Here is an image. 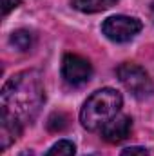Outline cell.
Listing matches in <instances>:
<instances>
[{"label":"cell","mask_w":154,"mask_h":156,"mask_svg":"<svg viewBox=\"0 0 154 156\" xmlns=\"http://www.w3.org/2000/svg\"><path fill=\"white\" fill-rule=\"evenodd\" d=\"M2 109L22 123L31 122L38 115L45 100L42 78L37 71H22L11 76L2 87Z\"/></svg>","instance_id":"1"},{"label":"cell","mask_w":154,"mask_h":156,"mask_svg":"<svg viewBox=\"0 0 154 156\" xmlns=\"http://www.w3.org/2000/svg\"><path fill=\"white\" fill-rule=\"evenodd\" d=\"M121 104L123 100L118 91L111 87L100 89L85 100L80 113V122L87 131H98L120 113Z\"/></svg>","instance_id":"2"},{"label":"cell","mask_w":154,"mask_h":156,"mask_svg":"<svg viewBox=\"0 0 154 156\" xmlns=\"http://www.w3.org/2000/svg\"><path fill=\"white\" fill-rule=\"evenodd\" d=\"M116 75L120 82L125 85V89L131 91V94H134L136 98H147L154 94V80L149 76V73L143 67L125 62L118 67Z\"/></svg>","instance_id":"3"},{"label":"cell","mask_w":154,"mask_h":156,"mask_svg":"<svg viewBox=\"0 0 154 156\" xmlns=\"http://www.w3.org/2000/svg\"><path fill=\"white\" fill-rule=\"evenodd\" d=\"M102 31L109 40L121 44V42L132 40L142 31V22L138 18H132V16L116 15V16H109L102 24Z\"/></svg>","instance_id":"4"},{"label":"cell","mask_w":154,"mask_h":156,"mask_svg":"<svg viewBox=\"0 0 154 156\" xmlns=\"http://www.w3.org/2000/svg\"><path fill=\"white\" fill-rule=\"evenodd\" d=\"M93 75V67L89 60L80 55H65L62 60V76L69 85H82Z\"/></svg>","instance_id":"5"},{"label":"cell","mask_w":154,"mask_h":156,"mask_svg":"<svg viewBox=\"0 0 154 156\" xmlns=\"http://www.w3.org/2000/svg\"><path fill=\"white\" fill-rule=\"evenodd\" d=\"M131 129H132L131 118L125 115H116L113 120H109L102 127V136L109 144H120V142L127 140V136L131 134Z\"/></svg>","instance_id":"6"},{"label":"cell","mask_w":154,"mask_h":156,"mask_svg":"<svg viewBox=\"0 0 154 156\" xmlns=\"http://www.w3.org/2000/svg\"><path fill=\"white\" fill-rule=\"evenodd\" d=\"M20 133H22V122L2 109L0 111V142H2V149H7L20 136Z\"/></svg>","instance_id":"7"},{"label":"cell","mask_w":154,"mask_h":156,"mask_svg":"<svg viewBox=\"0 0 154 156\" xmlns=\"http://www.w3.org/2000/svg\"><path fill=\"white\" fill-rule=\"evenodd\" d=\"M118 0H73V7L82 13H100L113 7Z\"/></svg>","instance_id":"8"},{"label":"cell","mask_w":154,"mask_h":156,"mask_svg":"<svg viewBox=\"0 0 154 156\" xmlns=\"http://www.w3.org/2000/svg\"><path fill=\"white\" fill-rule=\"evenodd\" d=\"M9 44H11L15 49H18V51H27V49L33 45V35H31L29 31H26V29H18V31H15V33L11 35Z\"/></svg>","instance_id":"9"},{"label":"cell","mask_w":154,"mask_h":156,"mask_svg":"<svg viewBox=\"0 0 154 156\" xmlns=\"http://www.w3.org/2000/svg\"><path fill=\"white\" fill-rule=\"evenodd\" d=\"M45 156H75V145L69 140H60L45 153Z\"/></svg>","instance_id":"10"},{"label":"cell","mask_w":154,"mask_h":156,"mask_svg":"<svg viewBox=\"0 0 154 156\" xmlns=\"http://www.w3.org/2000/svg\"><path fill=\"white\" fill-rule=\"evenodd\" d=\"M67 116L64 115V113H53L49 120H47V127H49V131H62V129H65L67 127Z\"/></svg>","instance_id":"11"},{"label":"cell","mask_w":154,"mask_h":156,"mask_svg":"<svg viewBox=\"0 0 154 156\" xmlns=\"http://www.w3.org/2000/svg\"><path fill=\"white\" fill-rule=\"evenodd\" d=\"M120 156H149V151L145 147H129Z\"/></svg>","instance_id":"12"},{"label":"cell","mask_w":154,"mask_h":156,"mask_svg":"<svg viewBox=\"0 0 154 156\" xmlns=\"http://www.w3.org/2000/svg\"><path fill=\"white\" fill-rule=\"evenodd\" d=\"M20 4H22V0H4V2H2V5H4V7H2V13H4V16H5V15L11 11V9L18 7Z\"/></svg>","instance_id":"13"},{"label":"cell","mask_w":154,"mask_h":156,"mask_svg":"<svg viewBox=\"0 0 154 156\" xmlns=\"http://www.w3.org/2000/svg\"><path fill=\"white\" fill-rule=\"evenodd\" d=\"M151 16H152V20H154V2L151 4Z\"/></svg>","instance_id":"14"}]
</instances>
